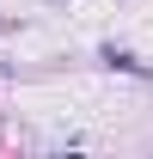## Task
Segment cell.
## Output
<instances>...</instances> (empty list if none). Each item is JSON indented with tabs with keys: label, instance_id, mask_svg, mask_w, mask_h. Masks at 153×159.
<instances>
[]
</instances>
